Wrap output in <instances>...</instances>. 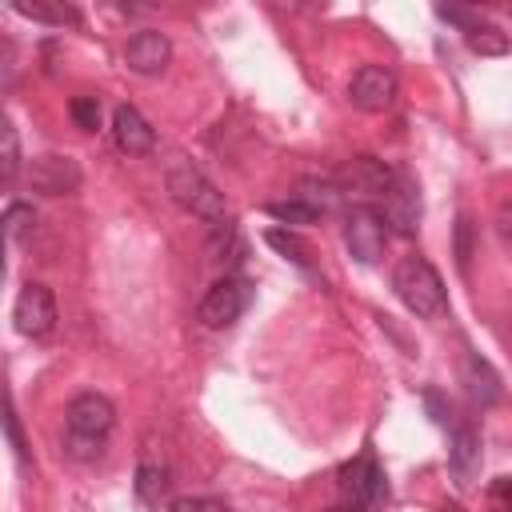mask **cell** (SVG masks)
<instances>
[{"mask_svg":"<svg viewBox=\"0 0 512 512\" xmlns=\"http://www.w3.org/2000/svg\"><path fill=\"white\" fill-rule=\"evenodd\" d=\"M436 16H440V20H452V24H460L464 32H472V28L480 24L472 12H464V8H448V4H440V8H436Z\"/></svg>","mask_w":512,"mask_h":512,"instance_id":"cell-30","label":"cell"},{"mask_svg":"<svg viewBox=\"0 0 512 512\" xmlns=\"http://www.w3.org/2000/svg\"><path fill=\"white\" fill-rule=\"evenodd\" d=\"M296 200H304L308 208H316L320 216L340 200V188H336V180H304L300 188H296Z\"/></svg>","mask_w":512,"mask_h":512,"instance_id":"cell-19","label":"cell"},{"mask_svg":"<svg viewBox=\"0 0 512 512\" xmlns=\"http://www.w3.org/2000/svg\"><path fill=\"white\" fill-rule=\"evenodd\" d=\"M0 44H4V36H0Z\"/></svg>","mask_w":512,"mask_h":512,"instance_id":"cell-33","label":"cell"},{"mask_svg":"<svg viewBox=\"0 0 512 512\" xmlns=\"http://www.w3.org/2000/svg\"><path fill=\"white\" fill-rule=\"evenodd\" d=\"M16 12L28 20H44V24H76V12L60 4H16Z\"/></svg>","mask_w":512,"mask_h":512,"instance_id":"cell-23","label":"cell"},{"mask_svg":"<svg viewBox=\"0 0 512 512\" xmlns=\"http://www.w3.org/2000/svg\"><path fill=\"white\" fill-rule=\"evenodd\" d=\"M168 488H172V472H168V464L144 456V460L136 464V496H140L144 504L156 508L160 500H168Z\"/></svg>","mask_w":512,"mask_h":512,"instance_id":"cell-16","label":"cell"},{"mask_svg":"<svg viewBox=\"0 0 512 512\" xmlns=\"http://www.w3.org/2000/svg\"><path fill=\"white\" fill-rule=\"evenodd\" d=\"M28 224H32V208H24V204H12V208L0 216V276H4V244H8L12 236H20Z\"/></svg>","mask_w":512,"mask_h":512,"instance_id":"cell-22","label":"cell"},{"mask_svg":"<svg viewBox=\"0 0 512 512\" xmlns=\"http://www.w3.org/2000/svg\"><path fill=\"white\" fill-rule=\"evenodd\" d=\"M456 260H460V268H468V260H472V216L456 220Z\"/></svg>","mask_w":512,"mask_h":512,"instance_id":"cell-29","label":"cell"},{"mask_svg":"<svg viewBox=\"0 0 512 512\" xmlns=\"http://www.w3.org/2000/svg\"><path fill=\"white\" fill-rule=\"evenodd\" d=\"M68 112H72L76 128H84V132H96V128H100V100H96V96H76V100L68 104Z\"/></svg>","mask_w":512,"mask_h":512,"instance_id":"cell-24","label":"cell"},{"mask_svg":"<svg viewBox=\"0 0 512 512\" xmlns=\"http://www.w3.org/2000/svg\"><path fill=\"white\" fill-rule=\"evenodd\" d=\"M80 164L72 160V156H56V152H48V156H36L32 164H28V184L36 188V192H44V196H68V192H76L80 188Z\"/></svg>","mask_w":512,"mask_h":512,"instance_id":"cell-11","label":"cell"},{"mask_svg":"<svg viewBox=\"0 0 512 512\" xmlns=\"http://www.w3.org/2000/svg\"><path fill=\"white\" fill-rule=\"evenodd\" d=\"M468 48L480 52V56H504L508 52V36L500 28H492V24H476L468 32Z\"/></svg>","mask_w":512,"mask_h":512,"instance_id":"cell-21","label":"cell"},{"mask_svg":"<svg viewBox=\"0 0 512 512\" xmlns=\"http://www.w3.org/2000/svg\"><path fill=\"white\" fill-rule=\"evenodd\" d=\"M392 288L404 300V308L420 320H432L444 312V280L424 256H404L392 272Z\"/></svg>","mask_w":512,"mask_h":512,"instance_id":"cell-1","label":"cell"},{"mask_svg":"<svg viewBox=\"0 0 512 512\" xmlns=\"http://www.w3.org/2000/svg\"><path fill=\"white\" fill-rule=\"evenodd\" d=\"M64 424H68V436H84V440H108L112 424H116V408L108 396L100 392H80L68 412H64Z\"/></svg>","mask_w":512,"mask_h":512,"instance_id":"cell-9","label":"cell"},{"mask_svg":"<svg viewBox=\"0 0 512 512\" xmlns=\"http://www.w3.org/2000/svg\"><path fill=\"white\" fill-rule=\"evenodd\" d=\"M344 244H348L356 264H376L384 256V244H388V228H384L380 212L368 204H356L344 220Z\"/></svg>","mask_w":512,"mask_h":512,"instance_id":"cell-4","label":"cell"},{"mask_svg":"<svg viewBox=\"0 0 512 512\" xmlns=\"http://www.w3.org/2000/svg\"><path fill=\"white\" fill-rule=\"evenodd\" d=\"M336 484H340V496L348 500V508H356V512H380L384 500H388V480H384L380 464L368 452L340 464Z\"/></svg>","mask_w":512,"mask_h":512,"instance_id":"cell-3","label":"cell"},{"mask_svg":"<svg viewBox=\"0 0 512 512\" xmlns=\"http://www.w3.org/2000/svg\"><path fill=\"white\" fill-rule=\"evenodd\" d=\"M448 468H452V476H456L460 488H472L476 484V472H480V436L468 424H456V432H452Z\"/></svg>","mask_w":512,"mask_h":512,"instance_id":"cell-14","label":"cell"},{"mask_svg":"<svg viewBox=\"0 0 512 512\" xmlns=\"http://www.w3.org/2000/svg\"><path fill=\"white\" fill-rule=\"evenodd\" d=\"M76 512H84V508H76Z\"/></svg>","mask_w":512,"mask_h":512,"instance_id":"cell-34","label":"cell"},{"mask_svg":"<svg viewBox=\"0 0 512 512\" xmlns=\"http://www.w3.org/2000/svg\"><path fill=\"white\" fill-rule=\"evenodd\" d=\"M168 196H172L184 212H192V216H200V220H208V224L228 220L224 196H220L216 184H212L196 164H188V160H180V164L168 168Z\"/></svg>","mask_w":512,"mask_h":512,"instance_id":"cell-2","label":"cell"},{"mask_svg":"<svg viewBox=\"0 0 512 512\" xmlns=\"http://www.w3.org/2000/svg\"><path fill=\"white\" fill-rule=\"evenodd\" d=\"M332 512H356V508H332Z\"/></svg>","mask_w":512,"mask_h":512,"instance_id":"cell-32","label":"cell"},{"mask_svg":"<svg viewBox=\"0 0 512 512\" xmlns=\"http://www.w3.org/2000/svg\"><path fill=\"white\" fill-rule=\"evenodd\" d=\"M392 176H396V172H392L384 160H376V156H352V160L336 172V188H340V196L376 200V196L388 192Z\"/></svg>","mask_w":512,"mask_h":512,"instance_id":"cell-8","label":"cell"},{"mask_svg":"<svg viewBox=\"0 0 512 512\" xmlns=\"http://www.w3.org/2000/svg\"><path fill=\"white\" fill-rule=\"evenodd\" d=\"M248 280H240V276H220L208 292H204V300H200V320L208 324V328H228V324H236L240 316H244V308H248Z\"/></svg>","mask_w":512,"mask_h":512,"instance_id":"cell-7","label":"cell"},{"mask_svg":"<svg viewBox=\"0 0 512 512\" xmlns=\"http://www.w3.org/2000/svg\"><path fill=\"white\" fill-rule=\"evenodd\" d=\"M12 76H16V48L4 40L0 44V84H12Z\"/></svg>","mask_w":512,"mask_h":512,"instance_id":"cell-31","label":"cell"},{"mask_svg":"<svg viewBox=\"0 0 512 512\" xmlns=\"http://www.w3.org/2000/svg\"><path fill=\"white\" fill-rule=\"evenodd\" d=\"M16 172H20V136H16L12 120L0 112V180L8 184V180H16Z\"/></svg>","mask_w":512,"mask_h":512,"instance_id":"cell-18","label":"cell"},{"mask_svg":"<svg viewBox=\"0 0 512 512\" xmlns=\"http://www.w3.org/2000/svg\"><path fill=\"white\" fill-rule=\"evenodd\" d=\"M64 452L72 460H96L104 452V440H84V436H64Z\"/></svg>","mask_w":512,"mask_h":512,"instance_id":"cell-26","label":"cell"},{"mask_svg":"<svg viewBox=\"0 0 512 512\" xmlns=\"http://www.w3.org/2000/svg\"><path fill=\"white\" fill-rule=\"evenodd\" d=\"M264 212L276 216L280 224H312V220H320V212L308 208V204L296 200V196H288V200H272V204H264Z\"/></svg>","mask_w":512,"mask_h":512,"instance_id":"cell-20","label":"cell"},{"mask_svg":"<svg viewBox=\"0 0 512 512\" xmlns=\"http://www.w3.org/2000/svg\"><path fill=\"white\" fill-rule=\"evenodd\" d=\"M0 424H4V432H8V440H12V448H16V456L24 460V456H28V448H24V436H20V424H16V416H12L8 396L0 400Z\"/></svg>","mask_w":512,"mask_h":512,"instance_id":"cell-28","label":"cell"},{"mask_svg":"<svg viewBox=\"0 0 512 512\" xmlns=\"http://www.w3.org/2000/svg\"><path fill=\"white\" fill-rule=\"evenodd\" d=\"M112 140H116V148L128 152V156H148V152L156 148L152 124H148L132 104H120V108L112 112Z\"/></svg>","mask_w":512,"mask_h":512,"instance_id":"cell-13","label":"cell"},{"mask_svg":"<svg viewBox=\"0 0 512 512\" xmlns=\"http://www.w3.org/2000/svg\"><path fill=\"white\" fill-rule=\"evenodd\" d=\"M488 508L492 512H512V480L508 476H496L488 484Z\"/></svg>","mask_w":512,"mask_h":512,"instance_id":"cell-27","label":"cell"},{"mask_svg":"<svg viewBox=\"0 0 512 512\" xmlns=\"http://www.w3.org/2000/svg\"><path fill=\"white\" fill-rule=\"evenodd\" d=\"M12 324H16L20 336H32V340L48 336L56 328V296H52V288L40 284V280L24 284L16 304H12Z\"/></svg>","mask_w":512,"mask_h":512,"instance_id":"cell-5","label":"cell"},{"mask_svg":"<svg viewBox=\"0 0 512 512\" xmlns=\"http://www.w3.org/2000/svg\"><path fill=\"white\" fill-rule=\"evenodd\" d=\"M380 200H384V212H380L384 228H392V232H400V236H412V232L420 228L424 200H420V184H416L412 176L396 172L392 184H388V192H384Z\"/></svg>","mask_w":512,"mask_h":512,"instance_id":"cell-6","label":"cell"},{"mask_svg":"<svg viewBox=\"0 0 512 512\" xmlns=\"http://www.w3.org/2000/svg\"><path fill=\"white\" fill-rule=\"evenodd\" d=\"M172 512H232V508L212 496H180V500H172Z\"/></svg>","mask_w":512,"mask_h":512,"instance_id":"cell-25","label":"cell"},{"mask_svg":"<svg viewBox=\"0 0 512 512\" xmlns=\"http://www.w3.org/2000/svg\"><path fill=\"white\" fill-rule=\"evenodd\" d=\"M264 240H268V248H276L284 260H292L296 268H304V272H312V248L296 236V232H288V228H268L264 232Z\"/></svg>","mask_w":512,"mask_h":512,"instance_id":"cell-17","label":"cell"},{"mask_svg":"<svg viewBox=\"0 0 512 512\" xmlns=\"http://www.w3.org/2000/svg\"><path fill=\"white\" fill-rule=\"evenodd\" d=\"M464 384H468V396H472L480 408H492V404H500V396H504L500 372H496L484 356H468V360H464Z\"/></svg>","mask_w":512,"mask_h":512,"instance_id":"cell-15","label":"cell"},{"mask_svg":"<svg viewBox=\"0 0 512 512\" xmlns=\"http://www.w3.org/2000/svg\"><path fill=\"white\" fill-rule=\"evenodd\" d=\"M168 60H172V40L156 28H144L124 44V64L136 76H156V72L168 68Z\"/></svg>","mask_w":512,"mask_h":512,"instance_id":"cell-12","label":"cell"},{"mask_svg":"<svg viewBox=\"0 0 512 512\" xmlns=\"http://www.w3.org/2000/svg\"><path fill=\"white\" fill-rule=\"evenodd\" d=\"M348 96L360 112H384L396 100V72L384 64H364V68H356Z\"/></svg>","mask_w":512,"mask_h":512,"instance_id":"cell-10","label":"cell"}]
</instances>
